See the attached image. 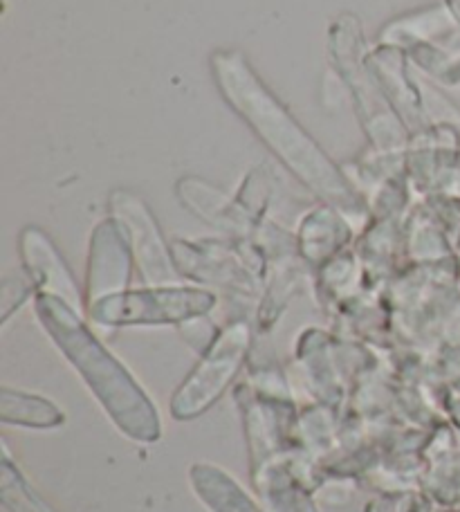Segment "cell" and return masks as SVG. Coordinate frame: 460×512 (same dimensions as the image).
I'll list each match as a JSON object with an SVG mask.
<instances>
[{
  "instance_id": "8",
  "label": "cell",
  "mask_w": 460,
  "mask_h": 512,
  "mask_svg": "<svg viewBox=\"0 0 460 512\" xmlns=\"http://www.w3.org/2000/svg\"><path fill=\"white\" fill-rule=\"evenodd\" d=\"M189 481L211 512H265L229 474L211 463H193Z\"/></svg>"
},
{
  "instance_id": "11",
  "label": "cell",
  "mask_w": 460,
  "mask_h": 512,
  "mask_svg": "<svg viewBox=\"0 0 460 512\" xmlns=\"http://www.w3.org/2000/svg\"><path fill=\"white\" fill-rule=\"evenodd\" d=\"M0 497H3V504L9 508V512H57L45 504L39 492L25 481L7 450L3 465H0Z\"/></svg>"
},
{
  "instance_id": "9",
  "label": "cell",
  "mask_w": 460,
  "mask_h": 512,
  "mask_svg": "<svg viewBox=\"0 0 460 512\" xmlns=\"http://www.w3.org/2000/svg\"><path fill=\"white\" fill-rule=\"evenodd\" d=\"M0 418L7 425L52 429L66 423V414L52 400L12 387L0 389Z\"/></svg>"
},
{
  "instance_id": "12",
  "label": "cell",
  "mask_w": 460,
  "mask_h": 512,
  "mask_svg": "<svg viewBox=\"0 0 460 512\" xmlns=\"http://www.w3.org/2000/svg\"><path fill=\"white\" fill-rule=\"evenodd\" d=\"M182 200L193 209V212L209 223H214L218 227H234V230L241 227V218L236 216L234 205L214 189L196 185V182H184Z\"/></svg>"
},
{
  "instance_id": "5",
  "label": "cell",
  "mask_w": 460,
  "mask_h": 512,
  "mask_svg": "<svg viewBox=\"0 0 460 512\" xmlns=\"http://www.w3.org/2000/svg\"><path fill=\"white\" fill-rule=\"evenodd\" d=\"M113 212L124 230V236L135 254L144 279L151 286H176L178 274L173 268V261L164 248V241L158 232L153 216L140 198L124 191H117L113 196Z\"/></svg>"
},
{
  "instance_id": "10",
  "label": "cell",
  "mask_w": 460,
  "mask_h": 512,
  "mask_svg": "<svg viewBox=\"0 0 460 512\" xmlns=\"http://www.w3.org/2000/svg\"><path fill=\"white\" fill-rule=\"evenodd\" d=\"M346 227L339 223L333 214L315 212V216L303 223L301 248L310 261L326 259L330 252H335L346 241Z\"/></svg>"
},
{
  "instance_id": "6",
  "label": "cell",
  "mask_w": 460,
  "mask_h": 512,
  "mask_svg": "<svg viewBox=\"0 0 460 512\" xmlns=\"http://www.w3.org/2000/svg\"><path fill=\"white\" fill-rule=\"evenodd\" d=\"M131 245L117 223H101L92 234L88 265V306L124 292L131 274Z\"/></svg>"
},
{
  "instance_id": "1",
  "label": "cell",
  "mask_w": 460,
  "mask_h": 512,
  "mask_svg": "<svg viewBox=\"0 0 460 512\" xmlns=\"http://www.w3.org/2000/svg\"><path fill=\"white\" fill-rule=\"evenodd\" d=\"M214 75L234 111L245 117L252 131L303 185H308L319 198L335 207H360L355 191L335 164L301 131L299 124L276 102V97L268 93V88L256 79L241 57L218 54L214 59Z\"/></svg>"
},
{
  "instance_id": "2",
  "label": "cell",
  "mask_w": 460,
  "mask_h": 512,
  "mask_svg": "<svg viewBox=\"0 0 460 512\" xmlns=\"http://www.w3.org/2000/svg\"><path fill=\"white\" fill-rule=\"evenodd\" d=\"M36 313L41 324L59 346L66 360L95 393L99 405L113 418V423L137 443H155L162 434L158 409L153 407L140 382L122 362L101 344L72 308L57 295L41 292L36 297Z\"/></svg>"
},
{
  "instance_id": "3",
  "label": "cell",
  "mask_w": 460,
  "mask_h": 512,
  "mask_svg": "<svg viewBox=\"0 0 460 512\" xmlns=\"http://www.w3.org/2000/svg\"><path fill=\"white\" fill-rule=\"evenodd\" d=\"M250 351V326L236 322L225 328L214 342L202 351L200 362L193 367L171 398V416L176 420H193L205 414L234 382L243 369Z\"/></svg>"
},
{
  "instance_id": "4",
  "label": "cell",
  "mask_w": 460,
  "mask_h": 512,
  "mask_svg": "<svg viewBox=\"0 0 460 512\" xmlns=\"http://www.w3.org/2000/svg\"><path fill=\"white\" fill-rule=\"evenodd\" d=\"M216 297L200 288L151 286L146 290L117 292L88 306L92 319L104 326L133 324H187L205 317Z\"/></svg>"
},
{
  "instance_id": "7",
  "label": "cell",
  "mask_w": 460,
  "mask_h": 512,
  "mask_svg": "<svg viewBox=\"0 0 460 512\" xmlns=\"http://www.w3.org/2000/svg\"><path fill=\"white\" fill-rule=\"evenodd\" d=\"M21 254L36 286H41L48 295H57L72 308H81L75 279L70 277L66 263H63L59 252L52 248V243L45 239V234L34 230V227H27L21 236Z\"/></svg>"
}]
</instances>
